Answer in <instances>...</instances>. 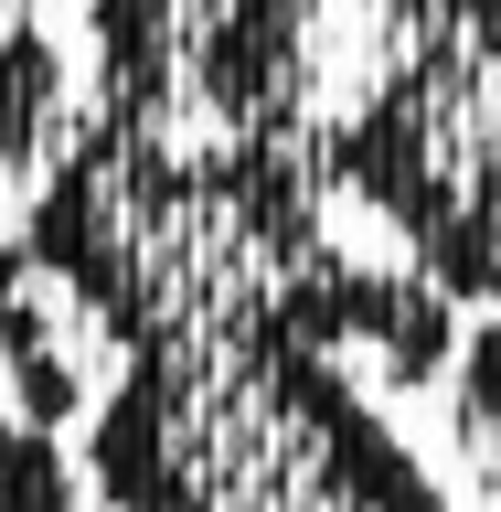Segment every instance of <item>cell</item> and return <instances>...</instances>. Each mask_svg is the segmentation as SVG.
I'll return each instance as SVG.
<instances>
[{"instance_id":"1","label":"cell","mask_w":501,"mask_h":512,"mask_svg":"<svg viewBox=\"0 0 501 512\" xmlns=\"http://www.w3.org/2000/svg\"><path fill=\"white\" fill-rule=\"evenodd\" d=\"M86 491L96 502H331V512H427L438 480L374 416L310 331H256L224 352L118 363L86 416Z\"/></svg>"},{"instance_id":"2","label":"cell","mask_w":501,"mask_h":512,"mask_svg":"<svg viewBox=\"0 0 501 512\" xmlns=\"http://www.w3.org/2000/svg\"><path fill=\"white\" fill-rule=\"evenodd\" d=\"M96 374H118L107 320L64 288V267L32 256V235H0V395L43 427H75L96 406Z\"/></svg>"},{"instance_id":"3","label":"cell","mask_w":501,"mask_h":512,"mask_svg":"<svg viewBox=\"0 0 501 512\" xmlns=\"http://www.w3.org/2000/svg\"><path fill=\"white\" fill-rule=\"evenodd\" d=\"M448 438L470 459V480L501 502V310L480 331H459V363H448Z\"/></svg>"},{"instance_id":"4","label":"cell","mask_w":501,"mask_h":512,"mask_svg":"<svg viewBox=\"0 0 501 512\" xmlns=\"http://www.w3.org/2000/svg\"><path fill=\"white\" fill-rule=\"evenodd\" d=\"M11 11H22V0H0V22H11Z\"/></svg>"}]
</instances>
